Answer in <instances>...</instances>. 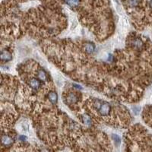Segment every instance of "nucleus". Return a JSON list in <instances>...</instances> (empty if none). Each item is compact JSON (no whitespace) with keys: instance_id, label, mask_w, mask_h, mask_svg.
<instances>
[{"instance_id":"obj_4","label":"nucleus","mask_w":152,"mask_h":152,"mask_svg":"<svg viewBox=\"0 0 152 152\" xmlns=\"http://www.w3.org/2000/svg\"><path fill=\"white\" fill-rule=\"evenodd\" d=\"M12 59V54L10 53L8 51H2L1 53V60L2 61H5V62H8L10 61Z\"/></svg>"},{"instance_id":"obj_3","label":"nucleus","mask_w":152,"mask_h":152,"mask_svg":"<svg viewBox=\"0 0 152 152\" xmlns=\"http://www.w3.org/2000/svg\"><path fill=\"white\" fill-rule=\"evenodd\" d=\"M2 143L5 146H11L13 143V139L8 135H2Z\"/></svg>"},{"instance_id":"obj_1","label":"nucleus","mask_w":152,"mask_h":152,"mask_svg":"<svg viewBox=\"0 0 152 152\" xmlns=\"http://www.w3.org/2000/svg\"><path fill=\"white\" fill-rule=\"evenodd\" d=\"M98 110H99V113L101 116H103V117H107L108 116L110 112L111 107L110 105L108 103H106V102H103V103H101V105H99L98 106Z\"/></svg>"},{"instance_id":"obj_15","label":"nucleus","mask_w":152,"mask_h":152,"mask_svg":"<svg viewBox=\"0 0 152 152\" xmlns=\"http://www.w3.org/2000/svg\"><path fill=\"white\" fill-rule=\"evenodd\" d=\"M149 5H150L151 8H152V0H151L150 1V3H149Z\"/></svg>"},{"instance_id":"obj_12","label":"nucleus","mask_w":152,"mask_h":152,"mask_svg":"<svg viewBox=\"0 0 152 152\" xmlns=\"http://www.w3.org/2000/svg\"><path fill=\"white\" fill-rule=\"evenodd\" d=\"M82 119H83V122L87 125H91V118L87 116V115H85L82 117Z\"/></svg>"},{"instance_id":"obj_8","label":"nucleus","mask_w":152,"mask_h":152,"mask_svg":"<svg viewBox=\"0 0 152 152\" xmlns=\"http://www.w3.org/2000/svg\"><path fill=\"white\" fill-rule=\"evenodd\" d=\"M77 101V97L74 94H70L67 97V103L69 104H73Z\"/></svg>"},{"instance_id":"obj_14","label":"nucleus","mask_w":152,"mask_h":152,"mask_svg":"<svg viewBox=\"0 0 152 152\" xmlns=\"http://www.w3.org/2000/svg\"><path fill=\"white\" fill-rule=\"evenodd\" d=\"M19 138H20V139H21V140L24 141V140H25V139L27 138H26L25 136H24V135H21V136H19Z\"/></svg>"},{"instance_id":"obj_6","label":"nucleus","mask_w":152,"mask_h":152,"mask_svg":"<svg viewBox=\"0 0 152 152\" xmlns=\"http://www.w3.org/2000/svg\"><path fill=\"white\" fill-rule=\"evenodd\" d=\"M37 77L40 81H47V75L44 69H40L38 71Z\"/></svg>"},{"instance_id":"obj_13","label":"nucleus","mask_w":152,"mask_h":152,"mask_svg":"<svg viewBox=\"0 0 152 152\" xmlns=\"http://www.w3.org/2000/svg\"><path fill=\"white\" fill-rule=\"evenodd\" d=\"M113 139H114L115 140V142H116L117 143V144H119V143H120V142H121V140H120V138H119V137L118 136V135H113Z\"/></svg>"},{"instance_id":"obj_7","label":"nucleus","mask_w":152,"mask_h":152,"mask_svg":"<svg viewBox=\"0 0 152 152\" xmlns=\"http://www.w3.org/2000/svg\"><path fill=\"white\" fill-rule=\"evenodd\" d=\"M64 1L66 2V4L71 7H77L81 2V0H64Z\"/></svg>"},{"instance_id":"obj_5","label":"nucleus","mask_w":152,"mask_h":152,"mask_svg":"<svg viewBox=\"0 0 152 152\" xmlns=\"http://www.w3.org/2000/svg\"><path fill=\"white\" fill-rule=\"evenodd\" d=\"M48 98H49V101H50L52 103L55 104V103H57V94H56V93L54 92V91H51V92H49V93L48 94Z\"/></svg>"},{"instance_id":"obj_9","label":"nucleus","mask_w":152,"mask_h":152,"mask_svg":"<svg viewBox=\"0 0 152 152\" xmlns=\"http://www.w3.org/2000/svg\"><path fill=\"white\" fill-rule=\"evenodd\" d=\"M85 51L88 53H93L94 50L95 49V47L93 44H91V43H87L85 47Z\"/></svg>"},{"instance_id":"obj_10","label":"nucleus","mask_w":152,"mask_h":152,"mask_svg":"<svg viewBox=\"0 0 152 152\" xmlns=\"http://www.w3.org/2000/svg\"><path fill=\"white\" fill-rule=\"evenodd\" d=\"M133 45L135 47L137 48V49H141V48L142 47L143 43L140 39H135L133 42Z\"/></svg>"},{"instance_id":"obj_11","label":"nucleus","mask_w":152,"mask_h":152,"mask_svg":"<svg viewBox=\"0 0 152 152\" xmlns=\"http://www.w3.org/2000/svg\"><path fill=\"white\" fill-rule=\"evenodd\" d=\"M141 0H128V5L131 7H136L139 5Z\"/></svg>"},{"instance_id":"obj_2","label":"nucleus","mask_w":152,"mask_h":152,"mask_svg":"<svg viewBox=\"0 0 152 152\" xmlns=\"http://www.w3.org/2000/svg\"><path fill=\"white\" fill-rule=\"evenodd\" d=\"M40 81L39 78H33L29 81V85L31 88L34 89V90H37L40 87Z\"/></svg>"}]
</instances>
